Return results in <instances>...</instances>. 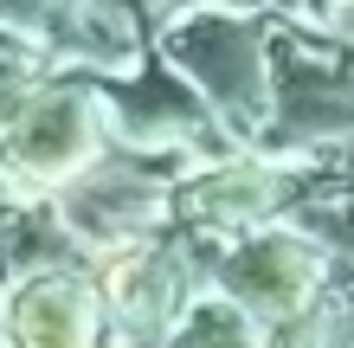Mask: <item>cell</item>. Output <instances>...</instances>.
Wrapping results in <instances>:
<instances>
[{
	"instance_id": "obj_5",
	"label": "cell",
	"mask_w": 354,
	"mask_h": 348,
	"mask_svg": "<svg viewBox=\"0 0 354 348\" xmlns=\"http://www.w3.org/2000/svg\"><path fill=\"white\" fill-rule=\"evenodd\" d=\"M213 7H225V0H168L174 19H180V13H213Z\"/></svg>"
},
{
	"instance_id": "obj_3",
	"label": "cell",
	"mask_w": 354,
	"mask_h": 348,
	"mask_svg": "<svg viewBox=\"0 0 354 348\" xmlns=\"http://www.w3.org/2000/svg\"><path fill=\"white\" fill-rule=\"evenodd\" d=\"M103 161V104L91 84H52L13 116L0 136V174L13 187H52V181H84Z\"/></svg>"
},
{
	"instance_id": "obj_1",
	"label": "cell",
	"mask_w": 354,
	"mask_h": 348,
	"mask_svg": "<svg viewBox=\"0 0 354 348\" xmlns=\"http://www.w3.org/2000/svg\"><path fill=\"white\" fill-rule=\"evenodd\" d=\"M161 58L200 104L225 122L232 142H264L270 129V19L252 13H180L161 33Z\"/></svg>"
},
{
	"instance_id": "obj_4",
	"label": "cell",
	"mask_w": 354,
	"mask_h": 348,
	"mask_svg": "<svg viewBox=\"0 0 354 348\" xmlns=\"http://www.w3.org/2000/svg\"><path fill=\"white\" fill-rule=\"evenodd\" d=\"M103 316V291L84 271L19 284L7 291V348H91Z\"/></svg>"
},
{
	"instance_id": "obj_2",
	"label": "cell",
	"mask_w": 354,
	"mask_h": 348,
	"mask_svg": "<svg viewBox=\"0 0 354 348\" xmlns=\"http://www.w3.org/2000/svg\"><path fill=\"white\" fill-rule=\"evenodd\" d=\"M328 271H335V258H328L309 232H297L283 219V226H264L252 239L225 245L219 264H213V284L232 303H245L270 336H283V329H297V322L335 291Z\"/></svg>"
}]
</instances>
